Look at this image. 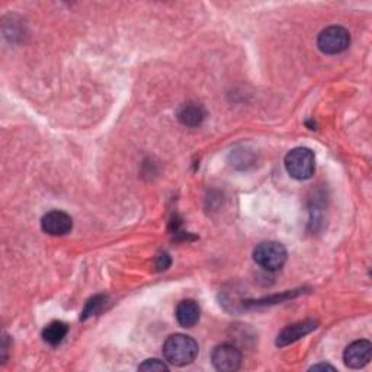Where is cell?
<instances>
[{
    "label": "cell",
    "instance_id": "obj_11",
    "mask_svg": "<svg viewBox=\"0 0 372 372\" xmlns=\"http://www.w3.org/2000/svg\"><path fill=\"white\" fill-rule=\"evenodd\" d=\"M67 333H69V326L63 322L56 320V322L48 323L44 327L42 339H44V342L51 344V347H57V344H60L64 340Z\"/></svg>",
    "mask_w": 372,
    "mask_h": 372
},
{
    "label": "cell",
    "instance_id": "obj_14",
    "mask_svg": "<svg viewBox=\"0 0 372 372\" xmlns=\"http://www.w3.org/2000/svg\"><path fill=\"white\" fill-rule=\"evenodd\" d=\"M170 267V259H169V256L168 255H161V256H158V259H157V269L158 271H165V269H168Z\"/></svg>",
    "mask_w": 372,
    "mask_h": 372
},
{
    "label": "cell",
    "instance_id": "obj_3",
    "mask_svg": "<svg viewBox=\"0 0 372 372\" xmlns=\"http://www.w3.org/2000/svg\"><path fill=\"white\" fill-rule=\"evenodd\" d=\"M286 257V249L278 242H263L253 250V260L256 265L269 272L279 271L285 265Z\"/></svg>",
    "mask_w": 372,
    "mask_h": 372
},
{
    "label": "cell",
    "instance_id": "obj_15",
    "mask_svg": "<svg viewBox=\"0 0 372 372\" xmlns=\"http://www.w3.org/2000/svg\"><path fill=\"white\" fill-rule=\"evenodd\" d=\"M310 369H311V371H318V369H330V371H335L336 368L332 366V365H329V364H318V365L311 366Z\"/></svg>",
    "mask_w": 372,
    "mask_h": 372
},
{
    "label": "cell",
    "instance_id": "obj_5",
    "mask_svg": "<svg viewBox=\"0 0 372 372\" xmlns=\"http://www.w3.org/2000/svg\"><path fill=\"white\" fill-rule=\"evenodd\" d=\"M211 361L220 372H234L242 366V352L230 343H223L212 351Z\"/></svg>",
    "mask_w": 372,
    "mask_h": 372
},
{
    "label": "cell",
    "instance_id": "obj_7",
    "mask_svg": "<svg viewBox=\"0 0 372 372\" xmlns=\"http://www.w3.org/2000/svg\"><path fill=\"white\" fill-rule=\"evenodd\" d=\"M372 355V344L369 340H356L351 343L343 352L344 365L352 369H361L369 364Z\"/></svg>",
    "mask_w": 372,
    "mask_h": 372
},
{
    "label": "cell",
    "instance_id": "obj_8",
    "mask_svg": "<svg viewBox=\"0 0 372 372\" xmlns=\"http://www.w3.org/2000/svg\"><path fill=\"white\" fill-rule=\"evenodd\" d=\"M318 326L317 322L314 320H304L296 325H289L288 327H285L277 339V344L281 348L288 347L291 343H296L297 340H300L301 337L310 335L313 330H315Z\"/></svg>",
    "mask_w": 372,
    "mask_h": 372
},
{
    "label": "cell",
    "instance_id": "obj_4",
    "mask_svg": "<svg viewBox=\"0 0 372 372\" xmlns=\"http://www.w3.org/2000/svg\"><path fill=\"white\" fill-rule=\"evenodd\" d=\"M351 45V34L347 28L339 25L329 26L317 37V47L323 54L336 56L347 51Z\"/></svg>",
    "mask_w": 372,
    "mask_h": 372
},
{
    "label": "cell",
    "instance_id": "obj_13",
    "mask_svg": "<svg viewBox=\"0 0 372 372\" xmlns=\"http://www.w3.org/2000/svg\"><path fill=\"white\" fill-rule=\"evenodd\" d=\"M139 371H146V372H163L169 371V366L161 361V359H147L144 361L140 366Z\"/></svg>",
    "mask_w": 372,
    "mask_h": 372
},
{
    "label": "cell",
    "instance_id": "obj_2",
    "mask_svg": "<svg viewBox=\"0 0 372 372\" xmlns=\"http://www.w3.org/2000/svg\"><path fill=\"white\" fill-rule=\"evenodd\" d=\"M285 169L291 178L297 180H307L314 175L315 157L314 153L307 147L292 149L285 156Z\"/></svg>",
    "mask_w": 372,
    "mask_h": 372
},
{
    "label": "cell",
    "instance_id": "obj_6",
    "mask_svg": "<svg viewBox=\"0 0 372 372\" xmlns=\"http://www.w3.org/2000/svg\"><path fill=\"white\" fill-rule=\"evenodd\" d=\"M41 228L50 236H66L73 228V219L64 211H50L41 219Z\"/></svg>",
    "mask_w": 372,
    "mask_h": 372
},
{
    "label": "cell",
    "instance_id": "obj_10",
    "mask_svg": "<svg viewBox=\"0 0 372 372\" xmlns=\"http://www.w3.org/2000/svg\"><path fill=\"white\" fill-rule=\"evenodd\" d=\"M205 118V111L198 103H185L178 111V120L186 127H198Z\"/></svg>",
    "mask_w": 372,
    "mask_h": 372
},
{
    "label": "cell",
    "instance_id": "obj_12",
    "mask_svg": "<svg viewBox=\"0 0 372 372\" xmlns=\"http://www.w3.org/2000/svg\"><path fill=\"white\" fill-rule=\"evenodd\" d=\"M106 301H108V298H106L105 296H96V297H93L92 300H89V301L86 303V306H85V310H83L82 315H81L82 320H86V318L92 317V315H96L98 313H100V311L105 308Z\"/></svg>",
    "mask_w": 372,
    "mask_h": 372
},
{
    "label": "cell",
    "instance_id": "obj_1",
    "mask_svg": "<svg viewBox=\"0 0 372 372\" xmlns=\"http://www.w3.org/2000/svg\"><path fill=\"white\" fill-rule=\"evenodd\" d=\"M198 343L186 335H172L163 343V356L175 366H185L192 364L198 356Z\"/></svg>",
    "mask_w": 372,
    "mask_h": 372
},
{
    "label": "cell",
    "instance_id": "obj_9",
    "mask_svg": "<svg viewBox=\"0 0 372 372\" xmlns=\"http://www.w3.org/2000/svg\"><path fill=\"white\" fill-rule=\"evenodd\" d=\"M176 320L182 327H194L201 317V308L194 300H183L176 306Z\"/></svg>",
    "mask_w": 372,
    "mask_h": 372
}]
</instances>
